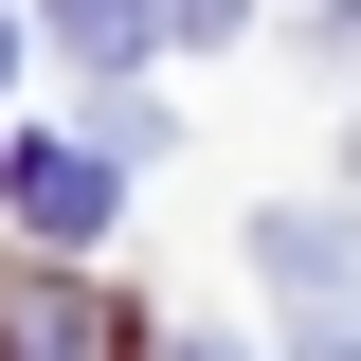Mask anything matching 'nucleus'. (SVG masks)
<instances>
[{
    "label": "nucleus",
    "instance_id": "4",
    "mask_svg": "<svg viewBox=\"0 0 361 361\" xmlns=\"http://www.w3.org/2000/svg\"><path fill=\"white\" fill-rule=\"evenodd\" d=\"M217 18H235V0H54V37H73V54H109V73H127L145 37H217Z\"/></svg>",
    "mask_w": 361,
    "mask_h": 361
},
{
    "label": "nucleus",
    "instance_id": "3",
    "mask_svg": "<svg viewBox=\"0 0 361 361\" xmlns=\"http://www.w3.org/2000/svg\"><path fill=\"white\" fill-rule=\"evenodd\" d=\"M0 199H18L37 235H90L109 217V163H90V145H0Z\"/></svg>",
    "mask_w": 361,
    "mask_h": 361
},
{
    "label": "nucleus",
    "instance_id": "2",
    "mask_svg": "<svg viewBox=\"0 0 361 361\" xmlns=\"http://www.w3.org/2000/svg\"><path fill=\"white\" fill-rule=\"evenodd\" d=\"M0 361H145V325L90 271H0Z\"/></svg>",
    "mask_w": 361,
    "mask_h": 361
},
{
    "label": "nucleus",
    "instance_id": "6",
    "mask_svg": "<svg viewBox=\"0 0 361 361\" xmlns=\"http://www.w3.org/2000/svg\"><path fill=\"white\" fill-rule=\"evenodd\" d=\"M180 361H217V343H180Z\"/></svg>",
    "mask_w": 361,
    "mask_h": 361
},
{
    "label": "nucleus",
    "instance_id": "1",
    "mask_svg": "<svg viewBox=\"0 0 361 361\" xmlns=\"http://www.w3.org/2000/svg\"><path fill=\"white\" fill-rule=\"evenodd\" d=\"M253 271H271V307H289L307 361H361V217H271Z\"/></svg>",
    "mask_w": 361,
    "mask_h": 361
},
{
    "label": "nucleus",
    "instance_id": "5",
    "mask_svg": "<svg viewBox=\"0 0 361 361\" xmlns=\"http://www.w3.org/2000/svg\"><path fill=\"white\" fill-rule=\"evenodd\" d=\"M0 73H18V18H0Z\"/></svg>",
    "mask_w": 361,
    "mask_h": 361
}]
</instances>
